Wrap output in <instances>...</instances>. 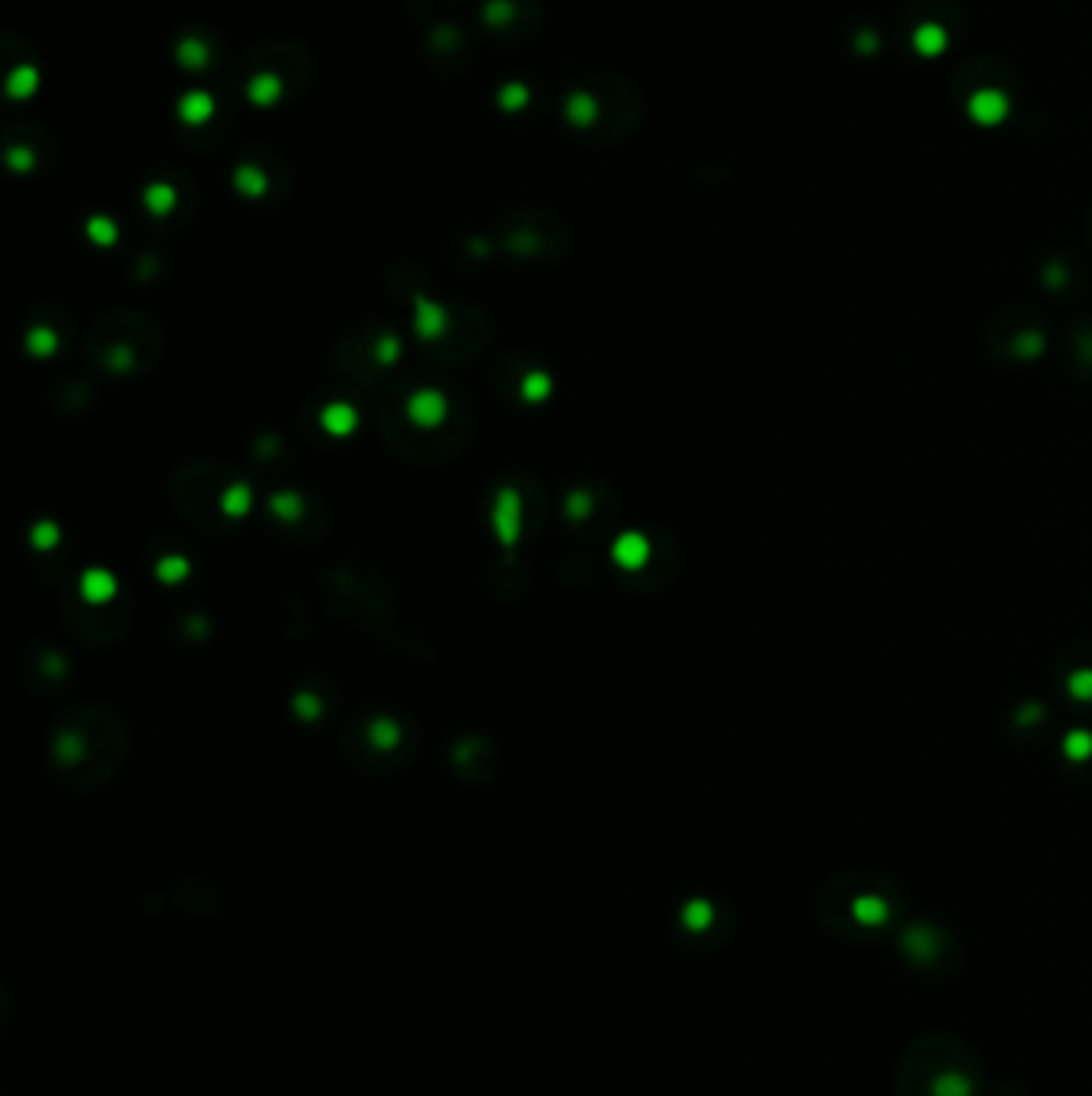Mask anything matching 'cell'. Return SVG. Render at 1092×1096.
Returning a JSON list of instances; mask_svg holds the SVG:
<instances>
[{"label":"cell","instance_id":"cell-11","mask_svg":"<svg viewBox=\"0 0 1092 1096\" xmlns=\"http://www.w3.org/2000/svg\"><path fill=\"white\" fill-rule=\"evenodd\" d=\"M29 349H32V353H52V349H55V333L36 331L32 337H29Z\"/></svg>","mask_w":1092,"mask_h":1096},{"label":"cell","instance_id":"cell-17","mask_svg":"<svg viewBox=\"0 0 1092 1096\" xmlns=\"http://www.w3.org/2000/svg\"><path fill=\"white\" fill-rule=\"evenodd\" d=\"M93 235L103 237V244H110V241H112V224L110 222H93Z\"/></svg>","mask_w":1092,"mask_h":1096},{"label":"cell","instance_id":"cell-2","mask_svg":"<svg viewBox=\"0 0 1092 1096\" xmlns=\"http://www.w3.org/2000/svg\"><path fill=\"white\" fill-rule=\"evenodd\" d=\"M494 526L500 532V542L512 548L516 536H519V494L512 487H503L494 503Z\"/></svg>","mask_w":1092,"mask_h":1096},{"label":"cell","instance_id":"cell-14","mask_svg":"<svg viewBox=\"0 0 1092 1096\" xmlns=\"http://www.w3.org/2000/svg\"><path fill=\"white\" fill-rule=\"evenodd\" d=\"M55 539H58V532H55L52 523H42V526L36 529V545H39V548H52Z\"/></svg>","mask_w":1092,"mask_h":1096},{"label":"cell","instance_id":"cell-12","mask_svg":"<svg viewBox=\"0 0 1092 1096\" xmlns=\"http://www.w3.org/2000/svg\"><path fill=\"white\" fill-rule=\"evenodd\" d=\"M273 510H276V514H286V516H295L298 514V497H295V494H276V497H273Z\"/></svg>","mask_w":1092,"mask_h":1096},{"label":"cell","instance_id":"cell-16","mask_svg":"<svg viewBox=\"0 0 1092 1096\" xmlns=\"http://www.w3.org/2000/svg\"><path fill=\"white\" fill-rule=\"evenodd\" d=\"M394 353H398V340H394V337H385V340H378V360L391 362V360H394Z\"/></svg>","mask_w":1092,"mask_h":1096},{"label":"cell","instance_id":"cell-3","mask_svg":"<svg viewBox=\"0 0 1092 1096\" xmlns=\"http://www.w3.org/2000/svg\"><path fill=\"white\" fill-rule=\"evenodd\" d=\"M407 414L416 427H436L445 417V398L439 391H416L407 401Z\"/></svg>","mask_w":1092,"mask_h":1096},{"label":"cell","instance_id":"cell-5","mask_svg":"<svg viewBox=\"0 0 1092 1096\" xmlns=\"http://www.w3.org/2000/svg\"><path fill=\"white\" fill-rule=\"evenodd\" d=\"M81 593L87 603H106L116 593V581L106 571H87L81 581Z\"/></svg>","mask_w":1092,"mask_h":1096},{"label":"cell","instance_id":"cell-15","mask_svg":"<svg viewBox=\"0 0 1092 1096\" xmlns=\"http://www.w3.org/2000/svg\"><path fill=\"white\" fill-rule=\"evenodd\" d=\"M295 708L302 712L304 718H314V715H318V699H314L311 693H308V696L302 693L298 699H295Z\"/></svg>","mask_w":1092,"mask_h":1096},{"label":"cell","instance_id":"cell-9","mask_svg":"<svg viewBox=\"0 0 1092 1096\" xmlns=\"http://www.w3.org/2000/svg\"><path fill=\"white\" fill-rule=\"evenodd\" d=\"M369 737H372V744L375 747H394V741H398V724L394 722H388V718H378V722L369 728Z\"/></svg>","mask_w":1092,"mask_h":1096},{"label":"cell","instance_id":"cell-4","mask_svg":"<svg viewBox=\"0 0 1092 1096\" xmlns=\"http://www.w3.org/2000/svg\"><path fill=\"white\" fill-rule=\"evenodd\" d=\"M416 333L423 337V340H436L439 333L445 331V324H449V318H445V311L439 305H433V302H416Z\"/></svg>","mask_w":1092,"mask_h":1096},{"label":"cell","instance_id":"cell-13","mask_svg":"<svg viewBox=\"0 0 1092 1096\" xmlns=\"http://www.w3.org/2000/svg\"><path fill=\"white\" fill-rule=\"evenodd\" d=\"M548 395V378L545 375H532L526 382V398H532V401H539V398H545Z\"/></svg>","mask_w":1092,"mask_h":1096},{"label":"cell","instance_id":"cell-6","mask_svg":"<svg viewBox=\"0 0 1092 1096\" xmlns=\"http://www.w3.org/2000/svg\"><path fill=\"white\" fill-rule=\"evenodd\" d=\"M644 558H648V542L641 539V536H622V539L615 542V561L622 565V568H641L644 565Z\"/></svg>","mask_w":1092,"mask_h":1096},{"label":"cell","instance_id":"cell-8","mask_svg":"<svg viewBox=\"0 0 1092 1096\" xmlns=\"http://www.w3.org/2000/svg\"><path fill=\"white\" fill-rule=\"evenodd\" d=\"M222 507H224V514H231V516L247 514V507H250V491H247V487H244V485L228 487V491H224V497H222Z\"/></svg>","mask_w":1092,"mask_h":1096},{"label":"cell","instance_id":"cell-7","mask_svg":"<svg viewBox=\"0 0 1092 1096\" xmlns=\"http://www.w3.org/2000/svg\"><path fill=\"white\" fill-rule=\"evenodd\" d=\"M353 423H356V414H353L346 404H333V407L324 411V427H327L331 433H349L353 430Z\"/></svg>","mask_w":1092,"mask_h":1096},{"label":"cell","instance_id":"cell-10","mask_svg":"<svg viewBox=\"0 0 1092 1096\" xmlns=\"http://www.w3.org/2000/svg\"><path fill=\"white\" fill-rule=\"evenodd\" d=\"M186 561L183 558H167V561H161L157 565V574H161V581H183L186 577Z\"/></svg>","mask_w":1092,"mask_h":1096},{"label":"cell","instance_id":"cell-1","mask_svg":"<svg viewBox=\"0 0 1092 1096\" xmlns=\"http://www.w3.org/2000/svg\"><path fill=\"white\" fill-rule=\"evenodd\" d=\"M897 1096H987L981 1058L952 1032H923L900 1058Z\"/></svg>","mask_w":1092,"mask_h":1096}]
</instances>
